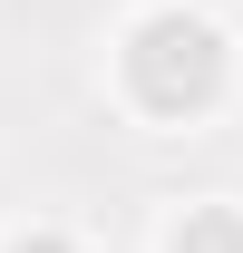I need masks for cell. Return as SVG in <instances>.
Returning a JSON list of instances; mask_svg holds the SVG:
<instances>
[{"label": "cell", "instance_id": "obj_1", "mask_svg": "<svg viewBox=\"0 0 243 253\" xmlns=\"http://www.w3.org/2000/svg\"><path fill=\"white\" fill-rule=\"evenodd\" d=\"M126 88L146 97V107H204L224 88V30H214L204 10H146L136 30H126Z\"/></svg>", "mask_w": 243, "mask_h": 253}, {"label": "cell", "instance_id": "obj_2", "mask_svg": "<svg viewBox=\"0 0 243 253\" xmlns=\"http://www.w3.org/2000/svg\"><path fill=\"white\" fill-rule=\"evenodd\" d=\"M175 253H243V214H224V205H214V214H185Z\"/></svg>", "mask_w": 243, "mask_h": 253}, {"label": "cell", "instance_id": "obj_3", "mask_svg": "<svg viewBox=\"0 0 243 253\" xmlns=\"http://www.w3.org/2000/svg\"><path fill=\"white\" fill-rule=\"evenodd\" d=\"M10 253H68V234H20Z\"/></svg>", "mask_w": 243, "mask_h": 253}]
</instances>
